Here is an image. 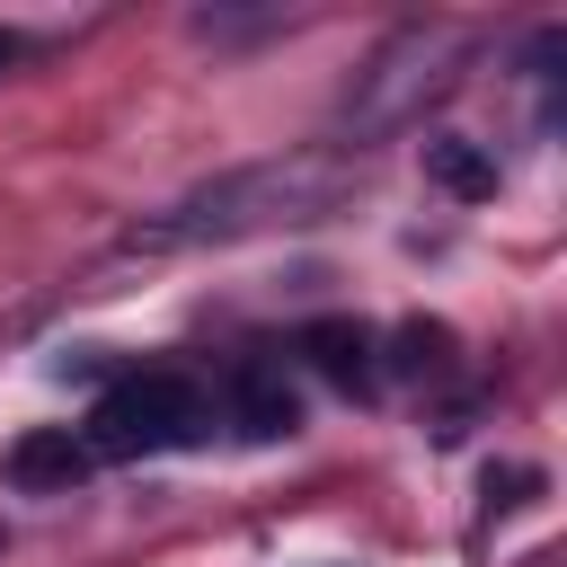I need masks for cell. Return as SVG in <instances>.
Returning a JSON list of instances; mask_svg holds the SVG:
<instances>
[{
	"label": "cell",
	"mask_w": 567,
	"mask_h": 567,
	"mask_svg": "<svg viewBox=\"0 0 567 567\" xmlns=\"http://www.w3.org/2000/svg\"><path fill=\"white\" fill-rule=\"evenodd\" d=\"M346 159L337 151H275V159H248V168H221L204 177L195 195L159 204L151 221H133V257H168V248H221V239H257V230H284V221H319L337 195H346Z\"/></svg>",
	"instance_id": "6da1fadb"
},
{
	"label": "cell",
	"mask_w": 567,
	"mask_h": 567,
	"mask_svg": "<svg viewBox=\"0 0 567 567\" xmlns=\"http://www.w3.org/2000/svg\"><path fill=\"white\" fill-rule=\"evenodd\" d=\"M301 354H310V372L337 381L346 399H372V390H381V337H372L363 319H310V328H301Z\"/></svg>",
	"instance_id": "5b68a950"
},
{
	"label": "cell",
	"mask_w": 567,
	"mask_h": 567,
	"mask_svg": "<svg viewBox=\"0 0 567 567\" xmlns=\"http://www.w3.org/2000/svg\"><path fill=\"white\" fill-rule=\"evenodd\" d=\"M390 346H399V354H390V372H399V381H425V372H443V354H452V328H434V319H408Z\"/></svg>",
	"instance_id": "ba28073f"
},
{
	"label": "cell",
	"mask_w": 567,
	"mask_h": 567,
	"mask_svg": "<svg viewBox=\"0 0 567 567\" xmlns=\"http://www.w3.org/2000/svg\"><path fill=\"white\" fill-rule=\"evenodd\" d=\"M470 53H478L470 27H452V18H408V27L381 35L372 62L354 71V89H346V133H354V142H381V133L416 124L425 97H443Z\"/></svg>",
	"instance_id": "7a4b0ae2"
},
{
	"label": "cell",
	"mask_w": 567,
	"mask_h": 567,
	"mask_svg": "<svg viewBox=\"0 0 567 567\" xmlns=\"http://www.w3.org/2000/svg\"><path fill=\"white\" fill-rule=\"evenodd\" d=\"M204 434H213V399H204L186 372H133V381H115V390L89 408V425H80L89 461H151V452H186V443H204Z\"/></svg>",
	"instance_id": "3957f363"
},
{
	"label": "cell",
	"mask_w": 567,
	"mask_h": 567,
	"mask_svg": "<svg viewBox=\"0 0 567 567\" xmlns=\"http://www.w3.org/2000/svg\"><path fill=\"white\" fill-rule=\"evenodd\" d=\"M230 425H239L248 443H275V434H292V425H301V399H292V381H284L275 363H239V381H230Z\"/></svg>",
	"instance_id": "8992f818"
},
{
	"label": "cell",
	"mask_w": 567,
	"mask_h": 567,
	"mask_svg": "<svg viewBox=\"0 0 567 567\" xmlns=\"http://www.w3.org/2000/svg\"><path fill=\"white\" fill-rule=\"evenodd\" d=\"M18 53H27V44H18V35H9V27H0V71H9V62H18Z\"/></svg>",
	"instance_id": "9c48e42d"
},
{
	"label": "cell",
	"mask_w": 567,
	"mask_h": 567,
	"mask_svg": "<svg viewBox=\"0 0 567 567\" xmlns=\"http://www.w3.org/2000/svg\"><path fill=\"white\" fill-rule=\"evenodd\" d=\"M89 470H97V461H89V443H80L71 425H27V434L9 443V461H0V478H9L18 496H71Z\"/></svg>",
	"instance_id": "277c9868"
},
{
	"label": "cell",
	"mask_w": 567,
	"mask_h": 567,
	"mask_svg": "<svg viewBox=\"0 0 567 567\" xmlns=\"http://www.w3.org/2000/svg\"><path fill=\"white\" fill-rule=\"evenodd\" d=\"M425 177H434L443 195H461V204L496 195V159H487L478 142H461V133H434V142H425Z\"/></svg>",
	"instance_id": "52a82bcc"
}]
</instances>
